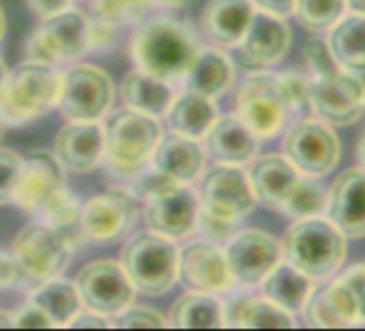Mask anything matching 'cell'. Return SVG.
Returning <instances> with one entry per match:
<instances>
[{
    "mask_svg": "<svg viewBox=\"0 0 365 331\" xmlns=\"http://www.w3.org/2000/svg\"><path fill=\"white\" fill-rule=\"evenodd\" d=\"M138 179H135V183H133V194L140 198V200H150V198H155V196H159V194H163V192H168V190H172V188H176V185H180V183H176L174 179H170V177H165L161 170H157V168H150L148 170H142V173H138L135 175Z\"/></svg>",
    "mask_w": 365,
    "mask_h": 331,
    "instance_id": "42",
    "label": "cell"
},
{
    "mask_svg": "<svg viewBox=\"0 0 365 331\" xmlns=\"http://www.w3.org/2000/svg\"><path fill=\"white\" fill-rule=\"evenodd\" d=\"M22 168V155L14 148H0V205L14 203V190Z\"/></svg>",
    "mask_w": 365,
    "mask_h": 331,
    "instance_id": "41",
    "label": "cell"
},
{
    "mask_svg": "<svg viewBox=\"0 0 365 331\" xmlns=\"http://www.w3.org/2000/svg\"><path fill=\"white\" fill-rule=\"evenodd\" d=\"M262 286V295L273 301L275 305L284 307L290 314H299L314 288L312 277L305 275L303 271H299L297 267H292L288 260H279L271 273L260 282Z\"/></svg>",
    "mask_w": 365,
    "mask_h": 331,
    "instance_id": "31",
    "label": "cell"
},
{
    "mask_svg": "<svg viewBox=\"0 0 365 331\" xmlns=\"http://www.w3.org/2000/svg\"><path fill=\"white\" fill-rule=\"evenodd\" d=\"M120 97L127 108L159 118L165 114V110L174 97V91H172L170 82L135 67L133 71H129L123 78Z\"/></svg>",
    "mask_w": 365,
    "mask_h": 331,
    "instance_id": "30",
    "label": "cell"
},
{
    "mask_svg": "<svg viewBox=\"0 0 365 331\" xmlns=\"http://www.w3.org/2000/svg\"><path fill=\"white\" fill-rule=\"evenodd\" d=\"M252 3L256 9L279 18H288L294 11V0H252Z\"/></svg>",
    "mask_w": 365,
    "mask_h": 331,
    "instance_id": "49",
    "label": "cell"
},
{
    "mask_svg": "<svg viewBox=\"0 0 365 331\" xmlns=\"http://www.w3.org/2000/svg\"><path fill=\"white\" fill-rule=\"evenodd\" d=\"M196 196L202 211L230 222L247 218L258 203L247 173L230 163H215L205 170Z\"/></svg>",
    "mask_w": 365,
    "mask_h": 331,
    "instance_id": "11",
    "label": "cell"
},
{
    "mask_svg": "<svg viewBox=\"0 0 365 331\" xmlns=\"http://www.w3.org/2000/svg\"><path fill=\"white\" fill-rule=\"evenodd\" d=\"M235 114L250 127V131L258 140L275 138L292 114L279 76L262 69L250 73L239 86L235 97Z\"/></svg>",
    "mask_w": 365,
    "mask_h": 331,
    "instance_id": "7",
    "label": "cell"
},
{
    "mask_svg": "<svg viewBox=\"0 0 365 331\" xmlns=\"http://www.w3.org/2000/svg\"><path fill=\"white\" fill-rule=\"evenodd\" d=\"M110 325L116 329H163L168 318L148 305H127L118 314L110 316Z\"/></svg>",
    "mask_w": 365,
    "mask_h": 331,
    "instance_id": "39",
    "label": "cell"
},
{
    "mask_svg": "<svg viewBox=\"0 0 365 331\" xmlns=\"http://www.w3.org/2000/svg\"><path fill=\"white\" fill-rule=\"evenodd\" d=\"M226 260L235 284L243 286H258L271 269L284 258L282 256V241L264 230H241L235 233L232 239L226 243Z\"/></svg>",
    "mask_w": 365,
    "mask_h": 331,
    "instance_id": "17",
    "label": "cell"
},
{
    "mask_svg": "<svg viewBox=\"0 0 365 331\" xmlns=\"http://www.w3.org/2000/svg\"><path fill=\"white\" fill-rule=\"evenodd\" d=\"M159 140L161 127L157 118L127 106L112 112L103 123V155L125 177H135L146 168Z\"/></svg>",
    "mask_w": 365,
    "mask_h": 331,
    "instance_id": "4",
    "label": "cell"
},
{
    "mask_svg": "<svg viewBox=\"0 0 365 331\" xmlns=\"http://www.w3.org/2000/svg\"><path fill=\"white\" fill-rule=\"evenodd\" d=\"M359 159H361V168H365V133L361 136V140H359Z\"/></svg>",
    "mask_w": 365,
    "mask_h": 331,
    "instance_id": "53",
    "label": "cell"
},
{
    "mask_svg": "<svg viewBox=\"0 0 365 331\" xmlns=\"http://www.w3.org/2000/svg\"><path fill=\"white\" fill-rule=\"evenodd\" d=\"M163 116L172 133L192 140H202L220 114L215 99L202 97L192 91H182L180 95L172 97Z\"/></svg>",
    "mask_w": 365,
    "mask_h": 331,
    "instance_id": "28",
    "label": "cell"
},
{
    "mask_svg": "<svg viewBox=\"0 0 365 331\" xmlns=\"http://www.w3.org/2000/svg\"><path fill=\"white\" fill-rule=\"evenodd\" d=\"M91 22L78 9H65L54 16L41 18V24L33 31L26 54L31 61L46 65H61L80 58L91 48Z\"/></svg>",
    "mask_w": 365,
    "mask_h": 331,
    "instance_id": "8",
    "label": "cell"
},
{
    "mask_svg": "<svg viewBox=\"0 0 365 331\" xmlns=\"http://www.w3.org/2000/svg\"><path fill=\"white\" fill-rule=\"evenodd\" d=\"M190 0H97V18L108 24L140 20L150 7H182Z\"/></svg>",
    "mask_w": 365,
    "mask_h": 331,
    "instance_id": "37",
    "label": "cell"
},
{
    "mask_svg": "<svg viewBox=\"0 0 365 331\" xmlns=\"http://www.w3.org/2000/svg\"><path fill=\"white\" fill-rule=\"evenodd\" d=\"M346 11L354 16H365V0H346Z\"/></svg>",
    "mask_w": 365,
    "mask_h": 331,
    "instance_id": "51",
    "label": "cell"
},
{
    "mask_svg": "<svg viewBox=\"0 0 365 331\" xmlns=\"http://www.w3.org/2000/svg\"><path fill=\"white\" fill-rule=\"evenodd\" d=\"M14 327H18V329H50V327H54V322L39 305L29 301L18 312H14Z\"/></svg>",
    "mask_w": 365,
    "mask_h": 331,
    "instance_id": "45",
    "label": "cell"
},
{
    "mask_svg": "<svg viewBox=\"0 0 365 331\" xmlns=\"http://www.w3.org/2000/svg\"><path fill=\"white\" fill-rule=\"evenodd\" d=\"M196 230L205 237V241H211L215 245H226L232 239V235L237 233V222L211 215V213L200 209Z\"/></svg>",
    "mask_w": 365,
    "mask_h": 331,
    "instance_id": "43",
    "label": "cell"
},
{
    "mask_svg": "<svg viewBox=\"0 0 365 331\" xmlns=\"http://www.w3.org/2000/svg\"><path fill=\"white\" fill-rule=\"evenodd\" d=\"M29 301L39 305L50 316L54 327H69V322L82 307L76 284L69 280H63L61 275L35 284Z\"/></svg>",
    "mask_w": 365,
    "mask_h": 331,
    "instance_id": "33",
    "label": "cell"
},
{
    "mask_svg": "<svg viewBox=\"0 0 365 331\" xmlns=\"http://www.w3.org/2000/svg\"><path fill=\"white\" fill-rule=\"evenodd\" d=\"M150 166L180 185L194 183L205 170V151L198 140L170 133L161 136L150 157Z\"/></svg>",
    "mask_w": 365,
    "mask_h": 331,
    "instance_id": "24",
    "label": "cell"
},
{
    "mask_svg": "<svg viewBox=\"0 0 365 331\" xmlns=\"http://www.w3.org/2000/svg\"><path fill=\"white\" fill-rule=\"evenodd\" d=\"M279 211L288 218L303 220V218H318L327 211V190L314 181V177H299L292 190L279 205Z\"/></svg>",
    "mask_w": 365,
    "mask_h": 331,
    "instance_id": "35",
    "label": "cell"
},
{
    "mask_svg": "<svg viewBox=\"0 0 365 331\" xmlns=\"http://www.w3.org/2000/svg\"><path fill=\"white\" fill-rule=\"evenodd\" d=\"M5 76H7V65H5V61H3V58H0V84H3Z\"/></svg>",
    "mask_w": 365,
    "mask_h": 331,
    "instance_id": "54",
    "label": "cell"
},
{
    "mask_svg": "<svg viewBox=\"0 0 365 331\" xmlns=\"http://www.w3.org/2000/svg\"><path fill=\"white\" fill-rule=\"evenodd\" d=\"M80 215H82V205L80 200L67 192V188L54 198V203L41 213V220L56 228L71 245L84 241L82 226H80Z\"/></svg>",
    "mask_w": 365,
    "mask_h": 331,
    "instance_id": "36",
    "label": "cell"
},
{
    "mask_svg": "<svg viewBox=\"0 0 365 331\" xmlns=\"http://www.w3.org/2000/svg\"><path fill=\"white\" fill-rule=\"evenodd\" d=\"M224 327L232 329H292L294 314L269 301L264 295H237L224 305Z\"/></svg>",
    "mask_w": 365,
    "mask_h": 331,
    "instance_id": "26",
    "label": "cell"
},
{
    "mask_svg": "<svg viewBox=\"0 0 365 331\" xmlns=\"http://www.w3.org/2000/svg\"><path fill=\"white\" fill-rule=\"evenodd\" d=\"M73 284L80 292L82 305L108 318L133 303L135 297V288L123 265L108 258H99L84 265L78 271Z\"/></svg>",
    "mask_w": 365,
    "mask_h": 331,
    "instance_id": "13",
    "label": "cell"
},
{
    "mask_svg": "<svg viewBox=\"0 0 365 331\" xmlns=\"http://www.w3.org/2000/svg\"><path fill=\"white\" fill-rule=\"evenodd\" d=\"M114 101L112 78L95 65H73L61 73L56 108L69 121H101Z\"/></svg>",
    "mask_w": 365,
    "mask_h": 331,
    "instance_id": "10",
    "label": "cell"
},
{
    "mask_svg": "<svg viewBox=\"0 0 365 331\" xmlns=\"http://www.w3.org/2000/svg\"><path fill=\"white\" fill-rule=\"evenodd\" d=\"M282 256L312 280L331 277L346 258V235L329 218H303L286 230Z\"/></svg>",
    "mask_w": 365,
    "mask_h": 331,
    "instance_id": "3",
    "label": "cell"
},
{
    "mask_svg": "<svg viewBox=\"0 0 365 331\" xmlns=\"http://www.w3.org/2000/svg\"><path fill=\"white\" fill-rule=\"evenodd\" d=\"M297 20L303 29L320 33L335 26L346 14V0H294Z\"/></svg>",
    "mask_w": 365,
    "mask_h": 331,
    "instance_id": "38",
    "label": "cell"
},
{
    "mask_svg": "<svg viewBox=\"0 0 365 331\" xmlns=\"http://www.w3.org/2000/svg\"><path fill=\"white\" fill-rule=\"evenodd\" d=\"M0 329H14V312L0 310Z\"/></svg>",
    "mask_w": 365,
    "mask_h": 331,
    "instance_id": "52",
    "label": "cell"
},
{
    "mask_svg": "<svg viewBox=\"0 0 365 331\" xmlns=\"http://www.w3.org/2000/svg\"><path fill=\"white\" fill-rule=\"evenodd\" d=\"M309 106L327 125L348 127L361 118L365 97L356 80L341 67L331 78L309 80Z\"/></svg>",
    "mask_w": 365,
    "mask_h": 331,
    "instance_id": "19",
    "label": "cell"
},
{
    "mask_svg": "<svg viewBox=\"0 0 365 331\" xmlns=\"http://www.w3.org/2000/svg\"><path fill=\"white\" fill-rule=\"evenodd\" d=\"M329 48L341 67L365 63V16L350 14L331 26Z\"/></svg>",
    "mask_w": 365,
    "mask_h": 331,
    "instance_id": "34",
    "label": "cell"
},
{
    "mask_svg": "<svg viewBox=\"0 0 365 331\" xmlns=\"http://www.w3.org/2000/svg\"><path fill=\"white\" fill-rule=\"evenodd\" d=\"M135 218V198L123 190H110L82 205L80 226L86 241L97 245H112L131 230Z\"/></svg>",
    "mask_w": 365,
    "mask_h": 331,
    "instance_id": "15",
    "label": "cell"
},
{
    "mask_svg": "<svg viewBox=\"0 0 365 331\" xmlns=\"http://www.w3.org/2000/svg\"><path fill=\"white\" fill-rule=\"evenodd\" d=\"M54 155L71 173L93 170L103 157V125L97 121H71L58 131Z\"/></svg>",
    "mask_w": 365,
    "mask_h": 331,
    "instance_id": "22",
    "label": "cell"
},
{
    "mask_svg": "<svg viewBox=\"0 0 365 331\" xmlns=\"http://www.w3.org/2000/svg\"><path fill=\"white\" fill-rule=\"evenodd\" d=\"M205 140L209 155L217 163L245 166L256 157L258 151V138L237 114L217 116V121L207 131Z\"/></svg>",
    "mask_w": 365,
    "mask_h": 331,
    "instance_id": "25",
    "label": "cell"
},
{
    "mask_svg": "<svg viewBox=\"0 0 365 331\" xmlns=\"http://www.w3.org/2000/svg\"><path fill=\"white\" fill-rule=\"evenodd\" d=\"M26 282L18 258L7 252H0V288H11Z\"/></svg>",
    "mask_w": 365,
    "mask_h": 331,
    "instance_id": "46",
    "label": "cell"
},
{
    "mask_svg": "<svg viewBox=\"0 0 365 331\" xmlns=\"http://www.w3.org/2000/svg\"><path fill=\"white\" fill-rule=\"evenodd\" d=\"M198 54V44L187 26L170 18L140 22L131 39V58L138 69L165 82L182 80Z\"/></svg>",
    "mask_w": 365,
    "mask_h": 331,
    "instance_id": "1",
    "label": "cell"
},
{
    "mask_svg": "<svg viewBox=\"0 0 365 331\" xmlns=\"http://www.w3.org/2000/svg\"><path fill=\"white\" fill-rule=\"evenodd\" d=\"M303 56H305V65H307V69L312 73V80L331 78V76H335L341 69V65L335 61L329 44L322 41V39H309L305 44Z\"/></svg>",
    "mask_w": 365,
    "mask_h": 331,
    "instance_id": "40",
    "label": "cell"
},
{
    "mask_svg": "<svg viewBox=\"0 0 365 331\" xmlns=\"http://www.w3.org/2000/svg\"><path fill=\"white\" fill-rule=\"evenodd\" d=\"M324 213L346 239L365 237V168H350L335 179L327 192Z\"/></svg>",
    "mask_w": 365,
    "mask_h": 331,
    "instance_id": "21",
    "label": "cell"
},
{
    "mask_svg": "<svg viewBox=\"0 0 365 331\" xmlns=\"http://www.w3.org/2000/svg\"><path fill=\"white\" fill-rule=\"evenodd\" d=\"M3 133H5V125L0 123V138H3Z\"/></svg>",
    "mask_w": 365,
    "mask_h": 331,
    "instance_id": "56",
    "label": "cell"
},
{
    "mask_svg": "<svg viewBox=\"0 0 365 331\" xmlns=\"http://www.w3.org/2000/svg\"><path fill=\"white\" fill-rule=\"evenodd\" d=\"M11 252L22 267L24 280L39 284L67 271L73 245L56 228L41 220L24 226L16 235Z\"/></svg>",
    "mask_w": 365,
    "mask_h": 331,
    "instance_id": "9",
    "label": "cell"
},
{
    "mask_svg": "<svg viewBox=\"0 0 365 331\" xmlns=\"http://www.w3.org/2000/svg\"><path fill=\"white\" fill-rule=\"evenodd\" d=\"M232 80H235L232 61L224 52L213 50V48L198 50L192 67L182 76L185 91L198 93L209 99L222 97L232 86Z\"/></svg>",
    "mask_w": 365,
    "mask_h": 331,
    "instance_id": "29",
    "label": "cell"
},
{
    "mask_svg": "<svg viewBox=\"0 0 365 331\" xmlns=\"http://www.w3.org/2000/svg\"><path fill=\"white\" fill-rule=\"evenodd\" d=\"M301 312L316 329L365 325V265H354L324 286L312 288Z\"/></svg>",
    "mask_w": 365,
    "mask_h": 331,
    "instance_id": "6",
    "label": "cell"
},
{
    "mask_svg": "<svg viewBox=\"0 0 365 331\" xmlns=\"http://www.w3.org/2000/svg\"><path fill=\"white\" fill-rule=\"evenodd\" d=\"M61 73L46 63L26 61L7 71L0 84V123L9 127L29 125L56 108Z\"/></svg>",
    "mask_w": 365,
    "mask_h": 331,
    "instance_id": "2",
    "label": "cell"
},
{
    "mask_svg": "<svg viewBox=\"0 0 365 331\" xmlns=\"http://www.w3.org/2000/svg\"><path fill=\"white\" fill-rule=\"evenodd\" d=\"M178 280L192 292L222 295L235 286L222 245L194 241L178 250Z\"/></svg>",
    "mask_w": 365,
    "mask_h": 331,
    "instance_id": "18",
    "label": "cell"
},
{
    "mask_svg": "<svg viewBox=\"0 0 365 331\" xmlns=\"http://www.w3.org/2000/svg\"><path fill=\"white\" fill-rule=\"evenodd\" d=\"M198 213H200L198 196L187 185H176L146 200L144 207V220L148 230L172 241L187 239L196 233Z\"/></svg>",
    "mask_w": 365,
    "mask_h": 331,
    "instance_id": "20",
    "label": "cell"
},
{
    "mask_svg": "<svg viewBox=\"0 0 365 331\" xmlns=\"http://www.w3.org/2000/svg\"><path fill=\"white\" fill-rule=\"evenodd\" d=\"M29 9L39 16V18H48V16H54L58 11H65L69 9L71 0H26Z\"/></svg>",
    "mask_w": 365,
    "mask_h": 331,
    "instance_id": "47",
    "label": "cell"
},
{
    "mask_svg": "<svg viewBox=\"0 0 365 331\" xmlns=\"http://www.w3.org/2000/svg\"><path fill=\"white\" fill-rule=\"evenodd\" d=\"M65 190L63 166L54 153L35 148L22 157L20 177L14 190V203L26 213L41 215Z\"/></svg>",
    "mask_w": 365,
    "mask_h": 331,
    "instance_id": "14",
    "label": "cell"
},
{
    "mask_svg": "<svg viewBox=\"0 0 365 331\" xmlns=\"http://www.w3.org/2000/svg\"><path fill=\"white\" fill-rule=\"evenodd\" d=\"M279 82H282L286 101L290 106V112L312 110V106H309V80L305 76L288 71V73H279Z\"/></svg>",
    "mask_w": 365,
    "mask_h": 331,
    "instance_id": "44",
    "label": "cell"
},
{
    "mask_svg": "<svg viewBox=\"0 0 365 331\" xmlns=\"http://www.w3.org/2000/svg\"><path fill=\"white\" fill-rule=\"evenodd\" d=\"M344 69L356 80V84L361 86L363 97H365V63H359V65H352V67H344Z\"/></svg>",
    "mask_w": 365,
    "mask_h": 331,
    "instance_id": "50",
    "label": "cell"
},
{
    "mask_svg": "<svg viewBox=\"0 0 365 331\" xmlns=\"http://www.w3.org/2000/svg\"><path fill=\"white\" fill-rule=\"evenodd\" d=\"M254 11L252 0H209L200 11V29L211 44L235 48L245 35Z\"/></svg>",
    "mask_w": 365,
    "mask_h": 331,
    "instance_id": "23",
    "label": "cell"
},
{
    "mask_svg": "<svg viewBox=\"0 0 365 331\" xmlns=\"http://www.w3.org/2000/svg\"><path fill=\"white\" fill-rule=\"evenodd\" d=\"M3 35H5V14L0 9V39H3Z\"/></svg>",
    "mask_w": 365,
    "mask_h": 331,
    "instance_id": "55",
    "label": "cell"
},
{
    "mask_svg": "<svg viewBox=\"0 0 365 331\" xmlns=\"http://www.w3.org/2000/svg\"><path fill=\"white\" fill-rule=\"evenodd\" d=\"M120 265L135 292L148 297L165 295L178 282V248L153 230L133 235L120 252Z\"/></svg>",
    "mask_w": 365,
    "mask_h": 331,
    "instance_id": "5",
    "label": "cell"
},
{
    "mask_svg": "<svg viewBox=\"0 0 365 331\" xmlns=\"http://www.w3.org/2000/svg\"><path fill=\"white\" fill-rule=\"evenodd\" d=\"M290 44L292 33L286 18L256 9L245 35L232 50L239 65L247 69H269L288 54Z\"/></svg>",
    "mask_w": 365,
    "mask_h": 331,
    "instance_id": "16",
    "label": "cell"
},
{
    "mask_svg": "<svg viewBox=\"0 0 365 331\" xmlns=\"http://www.w3.org/2000/svg\"><path fill=\"white\" fill-rule=\"evenodd\" d=\"M339 153L341 146L333 127L320 118L297 121L284 138V155L305 177L329 175L339 161Z\"/></svg>",
    "mask_w": 365,
    "mask_h": 331,
    "instance_id": "12",
    "label": "cell"
},
{
    "mask_svg": "<svg viewBox=\"0 0 365 331\" xmlns=\"http://www.w3.org/2000/svg\"><path fill=\"white\" fill-rule=\"evenodd\" d=\"M247 177H250L256 198L264 203L267 207L279 209L282 200L292 190L301 173L288 161L286 155L271 153V155H262L254 159L252 168L247 170Z\"/></svg>",
    "mask_w": 365,
    "mask_h": 331,
    "instance_id": "27",
    "label": "cell"
},
{
    "mask_svg": "<svg viewBox=\"0 0 365 331\" xmlns=\"http://www.w3.org/2000/svg\"><path fill=\"white\" fill-rule=\"evenodd\" d=\"M168 327L176 329H222L224 303L215 295L192 292L178 297L168 316Z\"/></svg>",
    "mask_w": 365,
    "mask_h": 331,
    "instance_id": "32",
    "label": "cell"
},
{
    "mask_svg": "<svg viewBox=\"0 0 365 331\" xmlns=\"http://www.w3.org/2000/svg\"><path fill=\"white\" fill-rule=\"evenodd\" d=\"M69 327H76V329H86V327H93V329H106V327H112L110 325V318L103 316V314H97L93 310H86V312H78L73 316V320L69 322Z\"/></svg>",
    "mask_w": 365,
    "mask_h": 331,
    "instance_id": "48",
    "label": "cell"
}]
</instances>
